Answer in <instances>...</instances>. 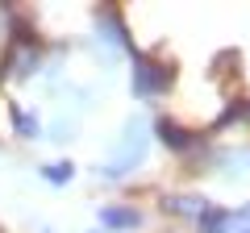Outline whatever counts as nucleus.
I'll use <instances>...</instances> for the list:
<instances>
[{
	"instance_id": "f257e3e1",
	"label": "nucleus",
	"mask_w": 250,
	"mask_h": 233,
	"mask_svg": "<svg viewBox=\"0 0 250 233\" xmlns=\"http://www.w3.org/2000/svg\"><path fill=\"white\" fill-rule=\"evenodd\" d=\"M163 83H167V75H163L159 67H150L146 58H138V71H134V88L142 92V96H150V92H154V88H163Z\"/></svg>"
},
{
	"instance_id": "f03ea898",
	"label": "nucleus",
	"mask_w": 250,
	"mask_h": 233,
	"mask_svg": "<svg viewBox=\"0 0 250 233\" xmlns=\"http://www.w3.org/2000/svg\"><path fill=\"white\" fill-rule=\"evenodd\" d=\"M104 225H138V213H125V208H104L100 213Z\"/></svg>"
},
{
	"instance_id": "7ed1b4c3",
	"label": "nucleus",
	"mask_w": 250,
	"mask_h": 233,
	"mask_svg": "<svg viewBox=\"0 0 250 233\" xmlns=\"http://www.w3.org/2000/svg\"><path fill=\"white\" fill-rule=\"evenodd\" d=\"M159 134H163V142H171L175 150H184V146H188V134H179V129L171 125V121H163V125H159Z\"/></svg>"
},
{
	"instance_id": "20e7f679",
	"label": "nucleus",
	"mask_w": 250,
	"mask_h": 233,
	"mask_svg": "<svg viewBox=\"0 0 250 233\" xmlns=\"http://www.w3.org/2000/svg\"><path fill=\"white\" fill-rule=\"evenodd\" d=\"M46 175H50L54 183H62V179H71V167H62V162H59V167H50V171H46Z\"/></svg>"
}]
</instances>
